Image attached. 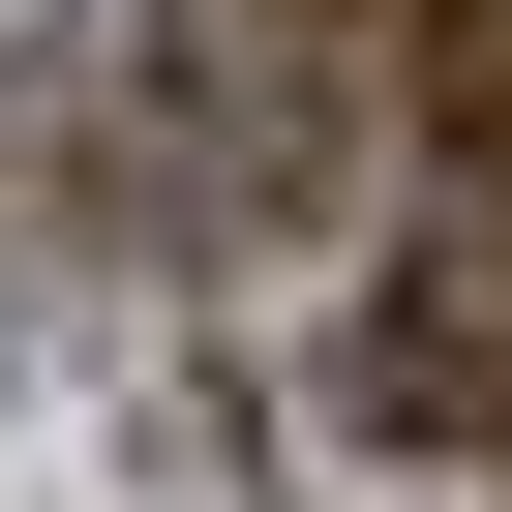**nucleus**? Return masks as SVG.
Returning a JSON list of instances; mask_svg holds the SVG:
<instances>
[{"label": "nucleus", "mask_w": 512, "mask_h": 512, "mask_svg": "<svg viewBox=\"0 0 512 512\" xmlns=\"http://www.w3.org/2000/svg\"><path fill=\"white\" fill-rule=\"evenodd\" d=\"M362 422H512V181H452L362 302Z\"/></svg>", "instance_id": "1"}, {"label": "nucleus", "mask_w": 512, "mask_h": 512, "mask_svg": "<svg viewBox=\"0 0 512 512\" xmlns=\"http://www.w3.org/2000/svg\"><path fill=\"white\" fill-rule=\"evenodd\" d=\"M422 151L512 181V0H422Z\"/></svg>", "instance_id": "2"}, {"label": "nucleus", "mask_w": 512, "mask_h": 512, "mask_svg": "<svg viewBox=\"0 0 512 512\" xmlns=\"http://www.w3.org/2000/svg\"><path fill=\"white\" fill-rule=\"evenodd\" d=\"M302 31H392V0H302Z\"/></svg>", "instance_id": "3"}]
</instances>
